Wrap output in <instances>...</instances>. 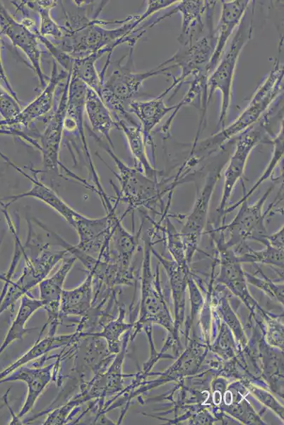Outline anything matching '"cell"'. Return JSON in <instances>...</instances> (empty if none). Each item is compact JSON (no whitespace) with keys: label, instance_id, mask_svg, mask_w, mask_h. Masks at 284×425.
Returning <instances> with one entry per match:
<instances>
[{"label":"cell","instance_id":"3","mask_svg":"<svg viewBox=\"0 0 284 425\" xmlns=\"http://www.w3.org/2000/svg\"><path fill=\"white\" fill-rule=\"evenodd\" d=\"M90 135L93 137L98 144L108 153L114 160L118 172L114 171L120 188H115L117 193L116 201L122 202L127 205V210L121 217L123 218L127 213L134 210L145 208L155 211L158 205L162 204V197L167 193H172L179 185L185 183L193 178L191 174H186L178 171L177 174L172 178L158 181V178H152L146 176L136 167H131L124 163L114 152L112 148L103 142L100 137L88 130Z\"/></svg>","mask_w":284,"mask_h":425},{"label":"cell","instance_id":"25","mask_svg":"<svg viewBox=\"0 0 284 425\" xmlns=\"http://www.w3.org/2000/svg\"><path fill=\"white\" fill-rule=\"evenodd\" d=\"M116 123L117 128L122 130L126 136L135 161V167L152 178H158L162 176V172L156 169L148 159L146 144L140 125L129 123L124 119L117 120Z\"/></svg>","mask_w":284,"mask_h":425},{"label":"cell","instance_id":"26","mask_svg":"<svg viewBox=\"0 0 284 425\" xmlns=\"http://www.w3.org/2000/svg\"><path fill=\"white\" fill-rule=\"evenodd\" d=\"M85 113L90 124L91 131L95 134H101L107 140L110 146L114 148L110 132L114 128H117L116 120H114L111 111L101 97L88 87L85 101Z\"/></svg>","mask_w":284,"mask_h":425},{"label":"cell","instance_id":"7","mask_svg":"<svg viewBox=\"0 0 284 425\" xmlns=\"http://www.w3.org/2000/svg\"><path fill=\"white\" fill-rule=\"evenodd\" d=\"M274 185L270 186L264 195L254 203L249 204L247 200L239 205L237 213L232 220L216 227L222 230L227 237L224 239L225 246L233 249L239 245L254 241L261 244L268 234L266 227V217L273 207V203L264 212V205L273 191Z\"/></svg>","mask_w":284,"mask_h":425},{"label":"cell","instance_id":"14","mask_svg":"<svg viewBox=\"0 0 284 425\" xmlns=\"http://www.w3.org/2000/svg\"><path fill=\"white\" fill-rule=\"evenodd\" d=\"M215 40V33L212 26L207 35L187 45L186 48L179 50L170 57L172 63L179 66L182 72L179 77L173 78L172 84L165 89L168 93L174 89V96L186 79L206 72V67L213 52Z\"/></svg>","mask_w":284,"mask_h":425},{"label":"cell","instance_id":"21","mask_svg":"<svg viewBox=\"0 0 284 425\" xmlns=\"http://www.w3.org/2000/svg\"><path fill=\"white\" fill-rule=\"evenodd\" d=\"M211 1H178L175 8L154 20L150 28L164 18L179 12L182 18L179 42L184 46L192 43V38L197 32H201L203 23V16L206 12Z\"/></svg>","mask_w":284,"mask_h":425},{"label":"cell","instance_id":"32","mask_svg":"<svg viewBox=\"0 0 284 425\" xmlns=\"http://www.w3.org/2000/svg\"><path fill=\"white\" fill-rule=\"evenodd\" d=\"M273 144V153L272 157L267 164L265 170L262 173L261 176L258 178L255 183L252 186L246 193H244L243 196L235 203L230 207L225 208L223 215H226L237 208L241 203L248 200V198L252 195V193L258 188V187L264 183L266 180L270 178L274 169L280 163V160L283 157V128L280 127V130L278 135L271 140Z\"/></svg>","mask_w":284,"mask_h":425},{"label":"cell","instance_id":"37","mask_svg":"<svg viewBox=\"0 0 284 425\" xmlns=\"http://www.w3.org/2000/svg\"><path fill=\"white\" fill-rule=\"evenodd\" d=\"M227 300H224L221 306V313L224 317L226 324L231 328L238 338L240 344L244 346L247 344V339L244 335L243 329L237 316L231 310Z\"/></svg>","mask_w":284,"mask_h":425},{"label":"cell","instance_id":"39","mask_svg":"<svg viewBox=\"0 0 284 425\" xmlns=\"http://www.w3.org/2000/svg\"><path fill=\"white\" fill-rule=\"evenodd\" d=\"M0 135H13L20 137L27 141L29 144L33 145L36 148H39V144L37 140L33 139L30 135H27L23 131H21L14 128H0Z\"/></svg>","mask_w":284,"mask_h":425},{"label":"cell","instance_id":"40","mask_svg":"<svg viewBox=\"0 0 284 425\" xmlns=\"http://www.w3.org/2000/svg\"><path fill=\"white\" fill-rule=\"evenodd\" d=\"M283 233L284 230L283 225L278 231L275 232L274 233L271 234H267L262 244L264 246L266 244H269L274 247L280 249H284Z\"/></svg>","mask_w":284,"mask_h":425},{"label":"cell","instance_id":"17","mask_svg":"<svg viewBox=\"0 0 284 425\" xmlns=\"http://www.w3.org/2000/svg\"><path fill=\"white\" fill-rule=\"evenodd\" d=\"M61 358L47 366H35L29 368L23 366L17 368L6 381H23L28 388L26 397L18 416V419L25 416L35 406L37 399L43 392L44 390L57 375L61 364Z\"/></svg>","mask_w":284,"mask_h":425},{"label":"cell","instance_id":"2","mask_svg":"<svg viewBox=\"0 0 284 425\" xmlns=\"http://www.w3.org/2000/svg\"><path fill=\"white\" fill-rule=\"evenodd\" d=\"M283 66L276 59L268 74L256 90L247 106L234 122L221 130L193 144L186 162L191 167L220 149L230 140L257 123L283 89Z\"/></svg>","mask_w":284,"mask_h":425},{"label":"cell","instance_id":"33","mask_svg":"<svg viewBox=\"0 0 284 425\" xmlns=\"http://www.w3.org/2000/svg\"><path fill=\"white\" fill-rule=\"evenodd\" d=\"M58 1H34L35 9L39 19V33L52 42L59 40L64 35L63 26L52 18L50 11L58 4Z\"/></svg>","mask_w":284,"mask_h":425},{"label":"cell","instance_id":"36","mask_svg":"<svg viewBox=\"0 0 284 425\" xmlns=\"http://www.w3.org/2000/svg\"><path fill=\"white\" fill-rule=\"evenodd\" d=\"M21 110L19 100L0 85V128H4V125L13 120Z\"/></svg>","mask_w":284,"mask_h":425},{"label":"cell","instance_id":"6","mask_svg":"<svg viewBox=\"0 0 284 425\" xmlns=\"http://www.w3.org/2000/svg\"><path fill=\"white\" fill-rule=\"evenodd\" d=\"M247 11L248 9L238 26L229 48L208 75L206 81L208 103L215 91L218 90L221 93V109L218 125L222 128L225 127L230 105L232 86L238 58L243 47L251 39L253 32L252 18L249 17Z\"/></svg>","mask_w":284,"mask_h":425},{"label":"cell","instance_id":"30","mask_svg":"<svg viewBox=\"0 0 284 425\" xmlns=\"http://www.w3.org/2000/svg\"><path fill=\"white\" fill-rule=\"evenodd\" d=\"M20 299L18 313L1 350L12 341L22 339L28 332L37 329V327L26 328L25 324L37 310L43 307L42 302L40 298H35L28 293L24 295Z\"/></svg>","mask_w":284,"mask_h":425},{"label":"cell","instance_id":"24","mask_svg":"<svg viewBox=\"0 0 284 425\" xmlns=\"http://www.w3.org/2000/svg\"><path fill=\"white\" fill-rule=\"evenodd\" d=\"M93 273L88 271L85 279L77 287L64 290L61 299V318L68 316H85L92 307Z\"/></svg>","mask_w":284,"mask_h":425},{"label":"cell","instance_id":"16","mask_svg":"<svg viewBox=\"0 0 284 425\" xmlns=\"http://www.w3.org/2000/svg\"><path fill=\"white\" fill-rule=\"evenodd\" d=\"M69 72L59 70L57 63L54 61L52 70L48 81L42 92L11 120L6 123L4 128L22 125L25 128L49 113L54 106V95L58 86L67 79Z\"/></svg>","mask_w":284,"mask_h":425},{"label":"cell","instance_id":"11","mask_svg":"<svg viewBox=\"0 0 284 425\" xmlns=\"http://www.w3.org/2000/svg\"><path fill=\"white\" fill-rule=\"evenodd\" d=\"M38 31L34 33L18 22L0 1V33L25 54L41 86L44 88L49 77L43 73L42 69V49L37 38Z\"/></svg>","mask_w":284,"mask_h":425},{"label":"cell","instance_id":"29","mask_svg":"<svg viewBox=\"0 0 284 425\" xmlns=\"http://www.w3.org/2000/svg\"><path fill=\"white\" fill-rule=\"evenodd\" d=\"M239 262L242 264H263L283 269L284 249L269 244L260 250H254L247 243L232 249Z\"/></svg>","mask_w":284,"mask_h":425},{"label":"cell","instance_id":"22","mask_svg":"<svg viewBox=\"0 0 284 425\" xmlns=\"http://www.w3.org/2000/svg\"><path fill=\"white\" fill-rule=\"evenodd\" d=\"M152 254L163 266L169 278L170 288L174 301L176 317V321L174 322V335L175 338H177V332L184 318L185 292L187 288L188 276L190 273L189 268H183L179 266L172 259H167L155 249L153 246L152 248Z\"/></svg>","mask_w":284,"mask_h":425},{"label":"cell","instance_id":"27","mask_svg":"<svg viewBox=\"0 0 284 425\" xmlns=\"http://www.w3.org/2000/svg\"><path fill=\"white\" fill-rule=\"evenodd\" d=\"M122 220L119 217L117 220L112 235L114 248L110 250V259L124 269L132 271V259L138 245L143 225L136 234H131L124 227Z\"/></svg>","mask_w":284,"mask_h":425},{"label":"cell","instance_id":"8","mask_svg":"<svg viewBox=\"0 0 284 425\" xmlns=\"http://www.w3.org/2000/svg\"><path fill=\"white\" fill-rule=\"evenodd\" d=\"M49 244H40L38 252L28 256L23 246L25 264L19 278L11 283L6 305L13 304L45 279L56 264L68 253L66 249L50 250Z\"/></svg>","mask_w":284,"mask_h":425},{"label":"cell","instance_id":"38","mask_svg":"<svg viewBox=\"0 0 284 425\" xmlns=\"http://www.w3.org/2000/svg\"><path fill=\"white\" fill-rule=\"evenodd\" d=\"M249 389L256 395L258 399L276 412L280 417L283 419V407L268 392L253 385H249Z\"/></svg>","mask_w":284,"mask_h":425},{"label":"cell","instance_id":"12","mask_svg":"<svg viewBox=\"0 0 284 425\" xmlns=\"http://www.w3.org/2000/svg\"><path fill=\"white\" fill-rule=\"evenodd\" d=\"M264 135L262 129L254 128V125L239 135L224 171L223 192L217 208L219 218L223 215L237 183L242 179L251 152L264 140Z\"/></svg>","mask_w":284,"mask_h":425},{"label":"cell","instance_id":"34","mask_svg":"<svg viewBox=\"0 0 284 425\" xmlns=\"http://www.w3.org/2000/svg\"><path fill=\"white\" fill-rule=\"evenodd\" d=\"M163 215L165 225L160 227L165 235V242L168 251L170 254L172 259L179 266L189 268V263L187 261L184 246L179 232L177 230L174 225L170 221L169 216Z\"/></svg>","mask_w":284,"mask_h":425},{"label":"cell","instance_id":"23","mask_svg":"<svg viewBox=\"0 0 284 425\" xmlns=\"http://www.w3.org/2000/svg\"><path fill=\"white\" fill-rule=\"evenodd\" d=\"M86 91L87 86L78 78L71 74L68 90L66 118L71 120L76 125V131L81 140L92 176H95L97 173L90 157L85 135L84 113Z\"/></svg>","mask_w":284,"mask_h":425},{"label":"cell","instance_id":"20","mask_svg":"<svg viewBox=\"0 0 284 425\" xmlns=\"http://www.w3.org/2000/svg\"><path fill=\"white\" fill-rule=\"evenodd\" d=\"M166 95L163 91L154 98L133 100L128 103V112L138 118L146 145H153L152 131L170 111H173L176 108V105L167 106L165 103L163 98Z\"/></svg>","mask_w":284,"mask_h":425},{"label":"cell","instance_id":"10","mask_svg":"<svg viewBox=\"0 0 284 425\" xmlns=\"http://www.w3.org/2000/svg\"><path fill=\"white\" fill-rule=\"evenodd\" d=\"M71 71L63 86L57 106H54L53 111L45 123L43 131L38 135L40 142L39 150L42 153L43 171L39 173L52 172L61 176L59 167L66 168L59 162V151L64 130V120L66 116L68 90Z\"/></svg>","mask_w":284,"mask_h":425},{"label":"cell","instance_id":"1","mask_svg":"<svg viewBox=\"0 0 284 425\" xmlns=\"http://www.w3.org/2000/svg\"><path fill=\"white\" fill-rule=\"evenodd\" d=\"M153 13V9L147 7L141 14L113 21L68 15L63 25V37L52 42L73 59L101 50H107L111 55L122 44L133 47L144 33L139 25Z\"/></svg>","mask_w":284,"mask_h":425},{"label":"cell","instance_id":"28","mask_svg":"<svg viewBox=\"0 0 284 425\" xmlns=\"http://www.w3.org/2000/svg\"><path fill=\"white\" fill-rule=\"evenodd\" d=\"M134 324L125 321V310L120 307L119 314L105 322L101 330L90 333L82 334L81 337H95L105 340L109 352L117 354L121 349L122 342V336L129 331Z\"/></svg>","mask_w":284,"mask_h":425},{"label":"cell","instance_id":"15","mask_svg":"<svg viewBox=\"0 0 284 425\" xmlns=\"http://www.w3.org/2000/svg\"><path fill=\"white\" fill-rule=\"evenodd\" d=\"M76 258L71 256L64 258L63 263L59 269L50 277H47L39 285L40 299L43 307L47 313V320L42 331L49 327L47 334H56L58 326L61 323L60 314L61 299L65 280L74 265Z\"/></svg>","mask_w":284,"mask_h":425},{"label":"cell","instance_id":"41","mask_svg":"<svg viewBox=\"0 0 284 425\" xmlns=\"http://www.w3.org/2000/svg\"><path fill=\"white\" fill-rule=\"evenodd\" d=\"M3 40L0 37V79L4 82L6 89L16 98H18L17 94L13 90L12 86L11 85L8 76L6 75L5 69L4 67V64L1 59V49L3 45Z\"/></svg>","mask_w":284,"mask_h":425},{"label":"cell","instance_id":"35","mask_svg":"<svg viewBox=\"0 0 284 425\" xmlns=\"http://www.w3.org/2000/svg\"><path fill=\"white\" fill-rule=\"evenodd\" d=\"M247 283L253 285L259 288L268 295L276 298L281 304H283V284L277 283L268 278L259 268L255 273L245 272Z\"/></svg>","mask_w":284,"mask_h":425},{"label":"cell","instance_id":"18","mask_svg":"<svg viewBox=\"0 0 284 425\" xmlns=\"http://www.w3.org/2000/svg\"><path fill=\"white\" fill-rule=\"evenodd\" d=\"M221 14L218 26L215 30V44L213 52L206 67V72L208 76L218 64L230 35L240 23L251 1L248 0H235L230 1H221Z\"/></svg>","mask_w":284,"mask_h":425},{"label":"cell","instance_id":"31","mask_svg":"<svg viewBox=\"0 0 284 425\" xmlns=\"http://www.w3.org/2000/svg\"><path fill=\"white\" fill-rule=\"evenodd\" d=\"M107 50H101L89 55L75 58L71 70V74L81 80L88 88L95 91L100 96L103 79L96 69V62Z\"/></svg>","mask_w":284,"mask_h":425},{"label":"cell","instance_id":"13","mask_svg":"<svg viewBox=\"0 0 284 425\" xmlns=\"http://www.w3.org/2000/svg\"><path fill=\"white\" fill-rule=\"evenodd\" d=\"M211 232H218L219 234L218 237L213 238L220 264L217 282L239 298L248 308L252 310L257 306V302L249 293L242 264L237 261L233 250L225 246L224 232L214 229Z\"/></svg>","mask_w":284,"mask_h":425},{"label":"cell","instance_id":"9","mask_svg":"<svg viewBox=\"0 0 284 425\" xmlns=\"http://www.w3.org/2000/svg\"><path fill=\"white\" fill-rule=\"evenodd\" d=\"M221 170L222 169H216L208 174L203 186L198 191L191 211L184 218V222L179 233L189 264L198 249L205 230L211 200L220 178Z\"/></svg>","mask_w":284,"mask_h":425},{"label":"cell","instance_id":"5","mask_svg":"<svg viewBox=\"0 0 284 425\" xmlns=\"http://www.w3.org/2000/svg\"><path fill=\"white\" fill-rule=\"evenodd\" d=\"M174 67L177 66L172 64L170 58L158 67L143 72H136L126 67L119 66L103 81L100 97L116 120L124 119L136 125L130 113L126 110L125 103L139 91L146 79L162 74H167V72Z\"/></svg>","mask_w":284,"mask_h":425},{"label":"cell","instance_id":"4","mask_svg":"<svg viewBox=\"0 0 284 425\" xmlns=\"http://www.w3.org/2000/svg\"><path fill=\"white\" fill-rule=\"evenodd\" d=\"M151 236L149 234L144 239L141 277V307L138 320L133 327L130 340H133L139 331L152 322H155L165 327L170 332L176 341L174 335V323L171 318L167 305L163 298L160 282L159 270L157 266L155 274L152 272Z\"/></svg>","mask_w":284,"mask_h":425},{"label":"cell","instance_id":"19","mask_svg":"<svg viewBox=\"0 0 284 425\" xmlns=\"http://www.w3.org/2000/svg\"><path fill=\"white\" fill-rule=\"evenodd\" d=\"M0 156L12 165L16 170L19 171L23 176L27 177L32 183V187L28 191L4 198L5 200L8 199L9 201L7 204H2L3 206L7 208L8 205L22 198H35L44 202L55 210L69 223L70 225L74 227L75 225L83 215L71 208L52 188L47 186L39 180L37 177V174H39L37 170L30 169L34 174L32 176L28 175L27 173L23 171L18 166L13 164L1 152Z\"/></svg>","mask_w":284,"mask_h":425}]
</instances>
